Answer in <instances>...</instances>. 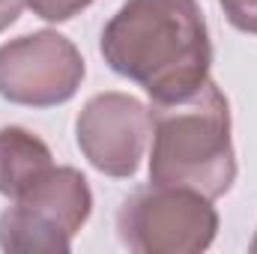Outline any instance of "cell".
<instances>
[{"label": "cell", "mask_w": 257, "mask_h": 254, "mask_svg": "<svg viewBox=\"0 0 257 254\" xmlns=\"http://www.w3.org/2000/svg\"><path fill=\"white\" fill-rule=\"evenodd\" d=\"M153 156L150 183L200 191L215 200L236 180L230 105L209 78L180 102H150Z\"/></svg>", "instance_id": "cell-2"}, {"label": "cell", "mask_w": 257, "mask_h": 254, "mask_svg": "<svg viewBox=\"0 0 257 254\" xmlns=\"http://www.w3.org/2000/svg\"><path fill=\"white\" fill-rule=\"evenodd\" d=\"M150 135V108L128 93L93 96L75 120V138L84 159L96 171L120 180L138 174Z\"/></svg>", "instance_id": "cell-6"}, {"label": "cell", "mask_w": 257, "mask_h": 254, "mask_svg": "<svg viewBox=\"0 0 257 254\" xmlns=\"http://www.w3.org/2000/svg\"><path fill=\"white\" fill-rule=\"evenodd\" d=\"M218 3L236 30L257 36V0H218Z\"/></svg>", "instance_id": "cell-9"}, {"label": "cell", "mask_w": 257, "mask_h": 254, "mask_svg": "<svg viewBox=\"0 0 257 254\" xmlns=\"http://www.w3.org/2000/svg\"><path fill=\"white\" fill-rule=\"evenodd\" d=\"M248 251L257 254V233H254V239H251V245H248Z\"/></svg>", "instance_id": "cell-11"}, {"label": "cell", "mask_w": 257, "mask_h": 254, "mask_svg": "<svg viewBox=\"0 0 257 254\" xmlns=\"http://www.w3.org/2000/svg\"><path fill=\"white\" fill-rule=\"evenodd\" d=\"M90 209L87 177L75 168H51L3 209L0 248L9 254H66Z\"/></svg>", "instance_id": "cell-3"}, {"label": "cell", "mask_w": 257, "mask_h": 254, "mask_svg": "<svg viewBox=\"0 0 257 254\" xmlns=\"http://www.w3.org/2000/svg\"><path fill=\"white\" fill-rule=\"evenodd\" d=\"M117 227L123 245L138 254H197L212 245L218 212L200 191L153 183L123 203Z\"/></svg>", "instance_id": "cell-4"}, {"label": "cell", "mask_w": 257, "mask_h": 254, "mask_svg": "<svg viewBox=\"0 0 257 254\" xmlns=\"http://www.w3.org/2000/svg\"><path fill=\"white\" fill-rule=\"evenodd\" d=\"M54 168V156L42 138L21 126L0 129V194L18 197Z\"/></svg>", "instance_id": "cell-7"}, {"label": "cell", "mask_w": 257, "mask_h": 254, "mask_svg": "<svg viewBox=\"0 0 257 254\" xmlns=\"http://www.w3.org/2000/svg\"><path fill=\"white\" fill-rule=\"evenodd\" d=\"M99 48L153 102H180L209 81L212 45L197 0H126L105 24Z\"/></svg>", "instance_id": "cell-1"}, {"label": "cell", "mask_w": 257, "mask_h": 254, "mask_svg": "<svg viewBox=\"0 0 257 254\" xmlns=\"http://www.w3.org/2000/svg\"><path fill=\"white\" fill-rule=\"evenodd\" d=\"M84 72L81 51L57 30H39L0 45V96L15 105H63L78 93Z\"/></svg>", "instance_id": "cell-5"}, {"label": "cell", "mask_w": 257, "mask_h": 254, "mask_svg": "<svg viewBox=\"0 0 257 254\" xmlns=\"http://www.w3.org/2000/svg\"><path fill=\"white\" fill-rule=\"evenodd\" d=\"M24 6H27V0H0V33H3L9 24L18 21V15H21Z\"/></svg>", "instance_id": "cell-10"}, {"label": "cell", "mask_w": 257, "mask_h": 254, "mask_svg": "<svg viewBox=\"0 0 257 254\" xmlns=\"http://www.w3.org/2000/svg\"><path fill=\"white\" fill-rule=\"evenodd\" d=\"M93 0H27V6L45 21H69L72 15H78Z\"/></svg>", "instance_id": "cell-8"}]
</instances>
